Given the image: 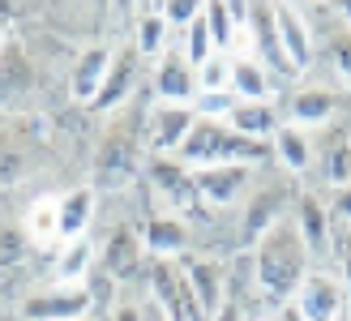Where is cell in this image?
Instances as JSON below:
<instances>
[{
	"label": "cell",
	"mask_w": 351,
	"mask_h": 321,
	"mask_svg": "<svg viewBox=\"0 0 351 321\" xmlns=\"http://www.w3.org/2000/svg\"><path fill=\"white\" fill-rule=\"evenodd\" d=\"M99 265L108 270V278L116 283H133V278H146V244H142V231H133V227H116L108 240H103L99 248Z\"/></svg>",
	"instance_id": "7c38bea8"
},
{
	"label": "cell",
	"mask_w": 351,
	"mask_h": 321,
	"mask_svg": "<svg viewBox=\"0 0 351 321\" xmlns=\"http://www.w3.org/2000/svg\"><path fill=\"white\" fill-rule=\"evenodd\" d=\"M249 56L261 69L287 73L283 47H278V26H274V0H249Z\"/></svg>",
	"instance_id": "ac0fdd59"
},
{
	"label": "cell",
	"mask_w": 351,
	"mask_h": 321,
	"mask_svg": "<svg viewBox=\"0 0 351 321\" xmlns=\"http://www.w3.org/2000/svg\"><path fill=\"white\" fill-rule=\"evenodd\" d=\"M236 95L232 91H197V99H193L189 107H193V116L197 120H210V124H227L232 120V112H236Z\"/></svg>",
	"instance_id": "f1b7e54d"
},
{
	"label": "cell",
	"mask_w": 351,
	"mask_h": 321,
	"mask_svg": "<svg viewBox=\"0 0 351 321\" xmlns=\"http://www.w3.org/2000/svg\"><path fill=\"white\" fill-rule=\"evenodd\" d=\"M202 5H206V0H163L159 13H163V22L171 26V34H184L193 22H197Z\"/></svg>",
	"instance_id": "836d02e7"
},
{
	"label": "cell",
	"mask_w": 351,
	"mask_h": 321,
	"mask_svg": "<svg viewBox=\"0 0 351 321\" xmlns=\"http://www.w3.org/2000/svg\"><path fill=\"white\" fill-rule=\"evenodd\" d=\"M26 236H30L34 244L56 240V198H51V202H39V206H30V210H26Z\"/></svg>",
	"instance_id": "1f68e13d"
},
{
	"label": "cell",
	"mask_w": 351,
	"mask_h": 321,
	"mask_svg": "<svg viewBox=\"0 0 351 321\" xmlns=\"http://www.w3.org/2000/svg\"><path fill=\"white\" fill-rule=\"evenodd\" d=\"M112 56H116V43H86L73 64H69V99L90 107L103 91V78H108L112 69Z\"/></svg>",
	"instance_id": "5bb4252c"
},
{
	"label": "cell",
	"mask_w": 351,
	"mask_h": 321,
	"mask_svg": "<svg viewBox=\"0 0 351 321\" xmlns=\"http://www.w3.org/2000/svg\"><path fill=\"white\" fill-rule=\"evenodd\" d=\"M9 47V30H5V17H0V51Z\"/></svg>",
	"instance_id": "ab89813d"
},
{
	"label": "cell",
	"mask_w": 351,
	"mask_h": 321,
	"mask_svg": "<svg viewBox=\"0 0 351 321\" xmlns=\"http://www.w3.org/2000/svg\"><path fill=\"white\" fill-rule=\"evenodd\" d=\"M142 244H146V257L154 261H180L189 257L193 248V231L184 214H171V210H154L150 219L142 223Z\"/></svg>",
	"instance_id": "4fadbf2b"
},
{
	"label": "cell",
	"mask_w": 351,
	"mask_h": 321,
	"mask_svg": "<svg viewBox=\"0 0 351 321\" xmlns=\"http://www.w3.org/2000/svg\"><path fill=\"white\" fill-rule=\"evenodd\" d=\"M193 124V107H176V103H154L146 112V154L150 158H176V150L189 141Z\"/></svg>",
	"instance_id": "ba28073f"
},
{
	"label": "cell",
	"mask_w": 351,
	"mask_h": 321,
	"mask_svg": "<svg viewBox=\"0 0 351 321\" xmlns=\"http://www.w3.org/2000/svg\"><path fill=\"white\" fill-rule=\"evenodd\" d=\"M270 150H274V167L287 171L291 180L313 171V158H317V137L295 129V124H278V133L270 137Z\"/></svg>",
	"instance_id": "d6986e66"
},
{
	"label": "cell",
	"mask_w": 351,
	"mask_h": 321,
	"mask_svg": "<svg viewBox=\"0 0 351 321\" xmlns=\"http://www.w3.org/2000/svg\"><path fill=\"white\" fill-rule=\"evenodd\" d=\"M313 137H317V133H313ZM313 163L322 167V180L335 193L347 189L351 185V137L347 133H335L330 141L317 137V158H313Z\"/></svg>",
	"instance_id": "d4e9b609"
},
{
	"label": "cell",
	"mask_w": 351,
	"mask_h": 321,
	"mask_svg": "<svg viewBox=\"0 0 351 321\" xmlns=\"http://www.w3.org/2000/svg\"><path fill=\"white\" fill-rule=\"evenodd\" d=\"M180 270H184L189 287H193V300H197L202 317L210 321V317L223 309V300H227V265H223L219 257H197V253H189V257H180Z\"/></svg>",
	"instance_id": "e0dca14e"
},
{
	"label": "cell",
	"mask_w": 351,
	"mask_h": 321,
	"mask_svg": "<svg viewBox=\"0 0 351 321\" xmlns=\"http://www.w3.org/2000/svg\"><path fill=\"white\" fill-rule=\"evenodd\" d=\"M150 86H154V103H176L189 107L197 99V69L184 60V51L171 43V51H163L150 69Z\"/></svg>",
	"instance_id": "30bf717a"
},
{
	"label": "cell",
	"mask_w": 351,
	"mask_h": 321,
	"mask_svg": "<svg viewBox=\"0 0 351 321\" xmlns=\"http://www.w3.org/2000/svg\"><path fill=\"white\" fill-rule=\"evenodd\" d=\"M291 219L300 240L308 244V257L313 265L330 257V240H335V219H330V202L322 198L317 189H300L295 193V206H291Z\"/></svg>",
	"instance_id": "9c48e42d"
},
{
	"label": "cell",
	"mask_w": 351,
	"mask_h": 321,
	"mask_svg": "<svg viewBox=\"0 0 351 321\" xmlns=\"http://www.w3.org/2000/svg\"><path fill=\"white\" fill-rule=\"evenodd\" d=\"M206 22H210V39H215L219 51L232 56L236 43V22H232V0H206Z\"/></svg>",
	"instance_id": "f546056e"
},
{
	"label": "cell",
	"mask_w": 351,
	"mask_h": 321,
	"mask_svg": "<svg viewBox=\"0 0 351 321\" xmlns=\"http://www.w3.org/2000/svg\"><path fill=\"white\" fill-rule=\"evenodd\" d=\"M270 321H304L300 317V309L291 305V300H283V305H274V313H270Z\"/></svg>",
	"instance_id": "74e56055"
},
{
	"label": "cell",
	"mask_w": 351,
	"mask_h": 321,
	"mask_svg": "<svg viewBox=\"0 0 351 321\" xmlns=\"http://www.w3.org/2000/svg\"><path fill=\"white\" fill-rule=\"evenodd\" d=\"M330 219L343 223V227H351V185H347V189H339L335 198H330Z\"/></svg>",
	"instance_id": "e575fe53"
},
{
	"label": "cell",
	"mask_w": 351,
	"mask_h": 321,
	"mask_svg": "<svg viewBox=\"0 0 351 321\" xmlns=\"http://www.w3.org/2000/svg\"><path fill=\"white\" fill-rule=\"evenodd\" d=\"M291 305L300 309L304 321H339L347 313V292L335 270H326V265H313L308 278L295 287Z\"/></svg>",
	"instance_id": "52a82bcc"
},
{
	"label": "cell",
	"mask_w": 351,
	"mask_h": 321,
	"mask_svg": "<svg viewBox=\"0 0 351 321\" xmlns=\"http://www.w3.org/2000/svg\"><path fill=\"white\" fill-rule=\"evenodd\" d=\"M326 13H330V22H326V34H317V56L330 60L339 86H347V91H351V26H343L330 5H326Z\"/></svg>",
	"instance_id": "7402d4cb"
},
{
	"label": "cell",
	"mask_w": 351,
	"mask_h": 321,
	"mask_svg": "<svg viewBox=\"0 0 351 321\" xmlns=\"http://www.w3.org/2000/svg\"><path fill=\"white\" fill-rule=\"evenodd\" d=\"M253 180H257V167H244V163L197 167L193 171V198L206 210H232V206H244Z\"/></svg>",
	"instance_id": "3957f363"
},
{
	"label": "cell",
	"mask_w": 351,
	"mask_h": 321,
	"mask_svg": "<svg viewBox=\"0 0 351 321\" xmlns=\"http://www.w3.org/2000/svg\"><path fill=\"white\" fill-rule=\"evenodd\" d=\"M133 47H137V56L142 60H159L163 51H171V26L163 22V13L159 5H146V9H137V30H133Z\"/></svg>",
	"instance_id": "cb8c5ba5"
},
{
	"label": "cell",
	"mask_w": 351,
	"mask_h": 321,
	"mask_svg": "<svg viewBox=\"0 0 351 321\" xmlns=\"http://www.w3.org/2000/svg\"><path fill=\"white\" fill-rule=\"evenodd\" d=\"M95 189L82 185V189H69L56 198V240L60 244H73V240H86V231L95 223Z\"/></svg>",
	"instance_id": "ffe728a7"
},
{
	"label": "cell",
	"mask_w": 351,
	"mask_h": 321,
	"mask_svg": "<svg viewBox=\"0 0 351 321\" xmlns=\"http://www.w3.org/2000/svg\"><path fill=\"white\" fill-rule=\"evenodd\" d=\"M112 321H146V313H142V305H116V313H112Z\"/></svg>",
	"instance_id": "8d00e7d4"
},
{
	"label": "cell",
	"mask_w": 351,
	"mask_h": 321,
	"mask_svg": "<svg viewBox=\"0 0 351 321\" xmlns=\"http://www.w3.org/2000/svg\"><path fill=\"white\" fill-rule=\"evenodd\" d=\"M95 261H99V248L95 240L86 236V240H73V244H60V253H56V283H64V287H86V274L95 270Z\"/></svg>",
	"instance_id": "484cf974"
},
{
	"label": "cell",
	"mask_w": 351,
	"mask_h": 321,
	"mask_svg": "<svg viewBox=\"0 0 351 321\" xmlns=\"http://www.w3.org/2000/svg\"><path fill=\"white\" fill-rule=\"evenodd\" d=\"M197 91H232V56L215 51L206 64H197Z\"/></svg>",
	"instance_id": "4dcf8cb0"
},
{
	"label": "cell",
	"mask_w": 351,
	"mask_h": 321,
	"mask_svg": "<svg viewBox=\"0 0 351 321\" xmlns=\"http://www.w3.org/2000/svg\"><path fill=\"white\" fill-rule=\"evenodd\" d=\"M95 309V292L90 287H64V283H51L43 292H30L17 317L22 321H86Z\"/></svg>",
	"instance_id": "8992f818"
},
{
	"label": "cell",
	"mask_w": 351,
	"mask_h": 321,
	"mask_svg": "<svg viewBox=\"0 0 351 321\" xmlns=\"http://www.w3.org/2000/svg\"><path fill=\"white\" fill-rule=\"evenodd\" d=\"M176 47H180L184 51V60L193 64V69H197V64H206L210 56H215V39H210V22H206V5H202V13H197V22H193L184 34H180V43H176Z\"/></svg>",
	"instance_id": "83f0119b"
},
{
	"label": "cell",
	"mask_w": 351,
	"mask_h": 321,
	"mask_svg": "<svg viewBox=\"0 0 351 321\" xmlns=\"http://www.w3.org/2000/svg\"><path fill=\"white\" fill-rule=\"evenodd\" d=\"M274 26H278V47H283L287 73L291 78L313 73V64H317V34H313L304 9L291 5V0H274Z\"/></svg>",
	"instance_id": "5b68a950"
},
{
	"label": "cell",
	"mask_w": 351,
	"mask_h": 321,
	"mask_svg": "<svg viewBox=\"0 0 351 321\" xmlns=\"http://www.w3.org/2000/svg\"><path fill=\"white\" fill-rule=\"evenodd\" d=\"M249 261H253V283H257V296H266L270 305H283V300L295 296V287L308 278L313 270V257H308V244L300 240L295 231V219H278L266 236H261L249 248Z\"/></svg>",
	"instance_id": "6da1fadb"
},
{
	"label": "cell",
	"mask_w": 351,
	"mask_h": 321,
	"mask_svg": "<svg viewBox=\"0 0 351 321\" xmlns=\"http://www.w3.org/2000/svg\"><path fill=\"white\" fill-rule=\"evenodd\" d=\"M266 321H270V317H266Z\"/></svg>",
	"instance_id": "60d3db41"
},
{
	"label": "cell",
	"mask_w": 351,
	"mask_h": 321,
	"mask_svg": "<svg viewBox=\"0 0 351 321\" xmlns=\"http://www.w3.org/2000/svg\"><path fill=\"white\" fill-rule=\"evenodd\" d=\"M34 86V69H30V51H22V43H13L0 51V103H13L17 95H26Z\"/></svg>",
	"instance_id": "4316f807"
},
{
	"label": "cell",
	"mask_w": 351,
	"mask_h": 321,
	"mask_svg": "<svg viewBox=\"0 0 351 321\" xmlns=\"http://www.w3.org/2000/svg\"><path fill=\"white\" fill-rule=\"evenodd\" d=\"M210 321H249V309H244V300L227 296V300H223V309L210 317Z\"/></svg>",
	"instance_id": "d590c367"
},
{
	"label": "cell",
	"mask_w": 351,
	"mask_h": 321,
	"mask_svg": "<svg viewBox=\"0 0 351 321\" xmlns=\"http://www.w3.org/2000/svg\"><path fill=\"white\" fill-rule=\"evenodd\" d=\"M339 95L326 91V86H295L287 95V107H283V124H295L304 133H326L339 116Z\"/></svg>",
	"instance_id": "8fae6325"
},
{
	"label": "cell",
	"mask_w": 351,
	"mask_h": 321,
	"mask_svg": "<svg viewBox=\"0 0 351 321\" xmlns=\"http://www.w3.org/2000/svg\"><path fill=\"white\" fill-rule=\"evenodd\" d=\"M330 9H335V17L343 26H351V0H339V5H330Z\"/></svg>",
	"instance_id": "f35d334b"
},
{
	"label": "cell",
	"mask_w": 351,
	"mask_h": 321,
	"mask_svg": "<svg viewBox=\"0 0 351 321\" xmlns=\"http://www.w3.org/2000/svg\"><path fill=\"white\" fill-rule=\"evenodd\" d=\"M330 257H335V274L347 292V305H351V227L335 223V240H330Z\"/></svg>",
	"instance_id": "d6a6232c"
},
{
	"label": "cell",
	"mask_w": 351,
	"mask_h": 321,
	"mask_svg": "<svg viewBox=\"0 0 351 321\" xmlns=\"http://www.w3.org/2000/svg\"><path fill=\"white\" fill-rule=\"evenodd\" d=\"M232 95L240 103H274L278 86L270 82V69H261L253 56H232Z\"/></svg>",
	"instance_id": "44dd1931"
},
{
	"label": "cell",
	"mask_w": 351,
	"mask_h": 321,
	"mask_svg": "<svg viewBox=\"0 0 351 321\" xmlns=\"http://www.w3.org/2000/svg\"><path fill=\"white\" fill-rule=\"evenodd\" d=\"M142 176L150 180V189H154V198L163 202V210L184 214L189 206H197V198H193V171L184 163H176V158H146Z\"/></svg>",
	"instance_id": "2e32d148"
},
{
	"label": "cell",
	"mask_w": 351,
	"mask_h": 321,
	"mask_svg": "<svg viewBox=\"0 0 351 321\" xmlns=\"http://www.w3.org/2000/svg\"><path fill=\"white\" fill-rule=\"evenodd\" d=\"M146 60L137 56V47L133 43H116V56H112V69H108V78H103V91L99 99L90 103V112L99 116H112L120 112L129 99H133V86H137V69H142Z\"/></svg>",
	"instance_id": "9a60e30c"
},
{
	"label": "cell",
	"mask_w": 351,
	"mask_h": 321,
	"mask_svg": "<svg viewBox=\"0 0 351 321\" xmlns=\"http://www.w3.org/2000/svg\"><path fill=\"white\" fill-rule=\"evenodd\" d=\"M146 287H150V305L159 309L167 321H206L197 300H193V287L180 270V261H154L146 265Z\"/></svg>",
	"instance_id": "277c9868"
},
{
	"label": "cell",
	"mask_w": 351,
	"mask_h": 321,
	"mask_svg": "<svg viewBox=\"0 0 351 321\" xmlns=\"http://www.w3.org/2000/svg\"><path fill=\"white\" fill-rule=\"evenodd\" d=\"M278 124H283V116H278L274 103H236L227 129L240 133V137H249V141H270L278 133Z\"/></svg>",
	"instance_id": "603a6c76"
},
{
	"label": "cell",
	"mask_w": 351,
	"mask_h": 321,
	"mask_svg": "<svg viewBox=\"0 0 351 321\" xmlns=\"http://www.w3.org/2000/svg\"><path fill=\"white\" fill-rule=\"evenodd\" d=\"M295 193H300V185L287 171H278L274 163L257 167V180L249 189V198H244V214H240V244L253 248L278 219H287L295 206Z\"/></svg>",
	"instance_id": "7a4b0ae2"
}]
</instances>
